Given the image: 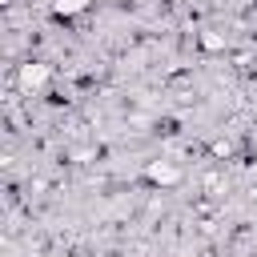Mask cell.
I'll use <instances>...</instances> for the list:
<instances>
[{
	"instance_id": "cell-1",
	"label": "cell",
	"mask_w": 257,
	"mask_h": 257,
	"mask_svg": "<svg viewBox=\"0 0 257 257\" xmlns=\"http://www.w3.org/2000/svg\"><path fill=\"white\" fill-rule=\"evenodd\" d=\"M88 8V0H56V12H80Z\"/></svg>"
}]
</instances>
